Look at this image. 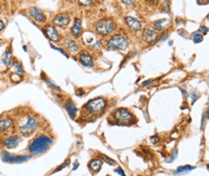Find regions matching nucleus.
<instances>
[{
    "label": "nucleus",
    "instance_id": "nucleus-13",
    "mask_svg": "<svg viewBox=\"0 0 209 176\" xmlns=\"http://www.w3.org/2000/svg\"><path fill=\"white\" fill-rule=\"evenodd\" d=\"M45 33L47 35V37L49 38V40H51L52 42H58L60 39V36L57 32V30L55 29L54 26L52 25H46L45 26Z\"/></svg>",
    "mask_w": 209,
    "mask_h": 176
},
{
    "label": "nucleus",
    "instance_id": "nucleus-27",
    "mask_svg": "<svg viewBox=\"0 0 209 176\" xmlns=\"http://www.w3.org/2000/svg\"><path fill=\"white\" fill-rule=\"evenodd\" d=\"M103 160H104V161H106L108 164H110V165H112V164H114V165H115V164H116V162H115L114 160L110 159L109 157H107V156H105V155H103Z\"/></svg>",
    "mask_w": 209,
    "mask_h": 176
},
{
    "label": "nucleus",
    "instance_id": "nucleus-8",
    "mask_svg": "<svg viewBox=\"0 0 209 176\" xmlns=\"http://www.w3.org/2000/svg\"><path fill=\"white\" fill-rule=\"evenodd\" d=\"M14 129V121L11 117H4L0 119V133L8 134Z\"/></svg>",
    "mask_w": 209,
    "mask_h": 176
},
{
    "label": "nucleus",
    "instance_id": "nucleus-36",
    "mask_svg": "<svg viewBox=\"0 0 209 176\" xmlns=\"http://www.w3.org/2000/svg\"><path fill=\"white\" fill-rule=\"evenodd\" d=\"M0 45H1V43H0Z\"/></svg>",
    "mask_w": 209,
    "mask_h": 176
},
{
    "label": "nucleus",
    "instance_id": "nucleus-30",
    "mask_svg": "<svg viewBox=\"0 0 209 176\" xmlns=\"http://www.w3.org/2000/svg\"><path fill=\"white\" fill-rule=\"evenodd\" d=\"M51 47H52V48H54L55 50H58V51H60L61 53H63V54H64V55H65L66 57H68V54H67V53H66V52H65L64 50H62V49H61V48H58V47H55V46H53V45H51Z\"/></svg>",
    "mask_w": 209,
    "mask_h": 176
},
{
    "label": "nucleus",
    "instance_id": "nucleus-7",
    "mask_svg": "<svg viewBox=\"0 0 209 176\" xmlns=\"http://www.w3.org/2000/svg\"><path fill=\"white\" fill-rule=\"evenodd\" d=\"M29 156H17V155H12L7 152H3L2 153V160L9 164H18L23 163L27 160H29Z\"/></svg>",
    "mask_w": 209,
    "mask_h": 176
},
{
    "label": "nucleus",
    "instance_id": "nucleus-21",
    "mask_svg": "<svg viewBox=\"0 0 209 176\" xmlns=\"http://www.w3.org/2000/svg\"><path fill=\"white\" fill-rule=\"evenodd\" d=\"M11 71H12V74H18V75H20V76H22L23 73H24L21 65L18 61H15L13 64H12Z\"/></svg>",
    "mask_w": 209,
    "mask_h": 176
},
{
    "label": "nucleus",
    "instance_id": "nucleus-11",
    "mask_svg": "<svg viewBox=\"0 0 209 176\" xmlns=\"http://www.w3.org/2000/svg\"><path fill=\"white\" fill-rule=\"evenodd\" d=\"M20 140L21 139L19 136H10L4 139L3 144L7 149H13L20 144Z\"/></svg>",
    "mask_w": 209,
    "mask_h": 176
},
{
    "label": "nucleus",
    "instance_id": "nucleus-29",
    "mask_svg": "<svg viewBox=\"0 0 209 176\" xmlns=\"http://www.w3.org/2000/svg\"><path fill=\"white\" fill-rule=\"evenodd\" d=\"M115 172H117V173H119V174H120L121 176H125V172H124V170H122L120 168H118L117 169H115Z\"/></svg>",
    "mask_w": 209,
    "mask_h": 176
},
{
    "label": "nucleus",
    "instance_id": "nucleus-35",
    "mask_svg": "<svg viewBox=\"0 0 209 176\" xmlns=\"http://www.w3.org/2000/svg\"><path fill=\"white\" fill-rule=\"evenodd\" d=\"M151 82H152V81H150H150H147V82H145V83L143 84V86H145V85H147V84H150V83H151Z\"/></svg>",
    "mask_w": 209,
    "mask_h": 176
},
{
    "label": "nucleus",
    "instance_id": "nucleus-24",
    "mask_svg": "<svg viewBox=\"0 0 209 176\" xmlns=\"http://www.w3.org/2000/svg\"><path fill=\"white\" fill-rule=\"evenodd\" d=\"M22 79V76L20 75H18V74H11V80L14 81V82H19L21 81Z\"/></svg>",
    "mask_w": 209,
    "mask_h": 176
},
{
    "label": "nucleus",
    "instance_id": "nucleus-2",
    "mask_svg": "<svg viewBox=\"0 0 209 176\" xmlns=\"http://www.w3.org/2000/svg\"><path fill=\"white\" fill-rule=\"evenodd\" d=\"M22 122L18 125V132L22 136H31L37 128V119L32 115H26L25 117H23Z\"/></svg>",
    "mask_w": 209,
    "mask_h": 176
},
{
    "label": "nucleus",
    "instance_id": "nucleus-19",
    "mask_svg": "<svg viewBox=\"0 0 209 176\" xmlns=\"http://www.w3.org/2000/svg\"><path fill=\"white\" fill-rule=\"evenodd\" d=\"M65 46H66V48H67L70 53L75 54V53H77V52L79 51L78 45L76 44V42H75L74 41H72V40H67L66 42H65Z\"/></svg>",
    "mask_w": 209,
    "mask_h": 176
},
{
    "label": "nucleus",
    "instance_id": "nucleus-28",
    "mask_svg": "<svg viewBox=\"0 0 209 176\" xmlns=\"http://www.w3.org/2000/svg\"><path fill=\"white\" fill-rule=\"evenodd\" d=\"M69 160H67V161H66V162H65V163L63 164L62 166H61V167H59V168H58L57 169H55V170H54V172H57V171L61 170V169H64L65 167H67V166L69 165Z\"/></svg>",
    "mask_w": 209,
    "mask_h": 176
},
{
    "label": "nucleus",
    "instance_id": "nucleus-33",
    "mask_svg": "<svg viewBox=\"0 0 209 176\" xmlns=\"http://www.w3.org/2000/svg\"><path fill=\"white\" fill-rule=\"evenodd\" d=\"M121 2H122V3H125V4H127V3H128L129 5H130V4H132V3H134V1H121Z\"/></svg>",
    "mask_w": 209,
    "mask_h": 176
},
{
    "label": "nucleus",
    "instance_id": "nucleus-25",
    "mask_svg": "<svg viewBox=\"0 0 209 176\" xmlns=\"http://www.w3.org/2000/svg\"><path fill=\"white\" fill-rule=\"evenodd\" d=\"M194 42H195L196 43V42L199 43V42H202V36H201V35L196 33V34L194 35Z\"/></svg>",
    "mask_w": 209,
    "mask_h": 176
},
{
    "label": "nucleus",
    "instance_id": "nucleus-9",
    "mask_svg": "<svg viewBox=\"0 0 209 176\" xmlns=\"http://www.w3.org/2000/svg\"><path fill=\"white\" fill-rule=\"evenodd\" d=\"M69 22H70V18L66 14H59V15L55 16L53 18V23L60 28L67 27L69 24Z\"/></svg>",
    "mask_w": 209,
    "mask_h": 176
},
{
    "label": "nucleus",
    "instance_id": "nucleus-14",
    "mask_svg": "<svg viewBox=\"0 0 209 176\" xmlns=\"http://www.w3.org/2000/svg\"><path fill=\"white\" fill-rule=\"evenodd\" d=\"M157 37V32L152 29V28H146L144 31V35H143V39L144 41H145L146 42H150L152 41H154Z\"/></svg>",
    "mask_w": 209,
    "mask_h": 176
},
{
    "label": "nucleus",
    "instance_id": "nucleus-34",
    "mask_svg": "<svg viewBox=\"0 0 209 176\" xmlns=\"http://www.w3.org/2000/svg\"><path fill=\"white\" fill-rule=\"evenodd\" d=\"M77 168H78V162H75V167L73 168V170H75V169H76Z\"/></svg>",
    "mask_w": 209,
    "mask_h": 176
},
{
    "label": "nucleus",
    "instance_id": "nucleus-4",
    "mask_svg": "<svg viewBox=\"0 0 209 176\" xmlns=\"http://www.w3.org/2000/svg\"><path fill=\"white\" fill-rule=\"evenodd\" d=\"M128 47L127 39L122 36V35H114V36L109 40L107 43V48L109 50H120L125 51Z\"/></svg>",
    "mask_w": 209,
    "mask_h": 176
},
{
    "label": "nucleus",
    "instance_id": "nucleus-26",
    "mask_svg": "<svg viewBox=\"0 0 209 176\" xmlns=\"http://www.w3.org/2000/svg\"><path fill=\"white\" fill-rule=\"evenodd\" d=\"M45 82H46V83H47V84H48L49 86H50V87H51L52 89H54V90H58V91H61L60 88H59V87H57L56 85H54V84L52 83L51 81H49V79H45Z\"/></svg>",
    "mask_w": 209,
    "mask_h": 176
},
{
    "label": "nucleus",
    "instance_id": "nucleus-17",
    "mask_svg": "<svg viewBox=\"0 0 209 176\" xmlns=\"http://www.w3.org/2000/svg\"><path fill=\"white\" fill-rule=\"evenodd\" d=\"M82 32V22L80 18H75L74 24H73L72 28H71V33L72 35H74L75 37L80 36V34Z\"/></svg>",
    "mask_w": 209,
    "mask_h": 176
},
{
    "label": "nucleus",
    "instance_id": "nucleus-18",
    "mask_svg": "<svg viewBox=\"0 0 209 176\" xmlns=\"http://www.w3.org/2000/svg\"><path fill=\"white\" fill-rule=\"evenodd\" d=\"M65 108H66L68 114L69 115V116L71 117V119H74L75 115H76V113H77V109L75 107L74 103H73L72 101L67 102L66 105H65Z\"/></svg>",
    "mask_w": 209,
    "mask_h": 176
},
{
    "label": "nucleus",
    "instance_id": "nucleus-15",
    "mask_svg": "<svg viewBox=\"0 0 209 176\" xmlns=\"http://www.w3.org/2000/svg\"><path fill=\"white\" fill-rule=\"evenodd\" d=\"M125 20H126V23H127L128 27H129L130 29H132V30L137 31V30H140L141 27H142L141 22H140L138 19L134 18V17H127L125 18Z\"/></svg>",
    "mask_w": 209,
    "mask_h": 176
},
{
    "label": "nucleus",
    "instance_id": "nucleus-31",
    "mask_svg": "<svg viewBox=\"0 0 209 176\" xmlns=\"http://www.w3.org/2000/svg\"><path fill=\"white\" fill-rule=\"evenodd\" d=\"M206 116H207V112H205V115H203V116H202V120H201V129L203 128V125H204V123H205Z\"/></svg>",
    "mask_w": 209,
    "mask_h": 176
},
{
    "label": "nucleus",
    "instance_id": "nucleus-5",
    "mask_svg": "<svg viewBox=\"0 0 209 176\" xmlns=\"http://www.w3.org/2000/svg\"><path fill=\"white\" fill-rule=\"evenodd\" d=\"M115 22L111 18H103L96 23L95 30L100 35H108L115 29Z\"/></svg>",
    "mask_w": 209,
    "mask_h": 176
},
{
    "label": "nucleus",
    "instance_id": "nucleus-32",
    "mask_svg": "<svg viewBox=\"0 0 209 176\" xmlns=\"http://www.w3.org/2000/svg\"><path fill=\"white\" fill-rule=\"evenodd\" d=\"M4 26H5V25H4V22L0 20V32H1V31L4 29Z\"/></svg>",
    "mask_w": 209,
    "mask_h": 176
},
{
    "label": "nucleus",
    "instance_id": "nucleus-20",
    "mask_svg": "<svg viewBox=\"0 0 209 176\" xmlns=\"http://www.w3.org/2000/svg\"><path fill=\"white\" fill-rule=\"evenodd\" d=\"M102 167V161L99 159H94L89 163V168L94 172H98Z\"/></svg>",
    "mask_w": 209,
    "mask_h": 176
},
{
    "label": "nucleus",
    "instance_id": "nucleus-1",
    "mask_svg": "<svg viewBox=\"0 0 209 176\" xmlns=\"http://www.w3.org/2000/svg\"><path fill=\"white\" fill-rule=\"evenodd\" d=\"M52 144V139L46 136L37 137L29 145V151L33 155H40L45 152Z\"/></svg>",
    "mask_w": 209,
    "mask_h": 176
},
{
    "label": "nucleus",
    "instance_id": "nucleus-22",
    "mask_svg": "<svg viewBox=\"0 0 209 176\" xmlns=\"http://www.w3.org/2000/svg\"><path fill=\"white\" fill-rule=\"evenodd\" d=\"M168 26H169V19L167 18H162L154 22V27L158 30H161V31L165 30Z\"/></svg>",
    "mask_w": 209,
    "mask_h": 176
},
{
    "label": "nucleus",
    "instance_id": "nucleus-3",
    "mask_svg": "<svg viewBox=\"0 0 209 176\" xmlns=\"http://www.w3.org/2000/svg\"><path fill=\"white\" fill-rule=\"evenodd\" d=\"M105 106L106 101L102 97H96L88 101L84 106V109L93 115H98L103 112Z\"/></svg>",
    "mask_w": 209,
    "mask_h": 176
},
{
    "label": "nucleus",
    "instance_id": "nucleus-12",
    "mask_svg": "<svg viewBox=\"0 0 209 176\" xmlns=\"http://www.w3.org/2000/svg\"><path fill=\"white\" fill-rule=\"evenodd\" d=\"M12 60H13V54H12L10 50H7L3 54L1 61H0V69L1 70L6 69L12 64Z\"/></svg>",
    "mask_w": 209,
    "mask_h": 176
},
{
    "label": "nucleus",
    "instance_id": "nucleus-16",
    "mask_svg": "<svg viewBox=\"0 0 209 176\" xmlns=\"http://www.w3.org/2000/svg\"><path fill=\"white\" fill-rule=\"evenodd\" d=\"M80 63L83 65V66H88V67H92L93 66H94V61H93V59H92V57L88 54V53H86V52H83L81 55H80Z\"/></svg>",
    "mask_w": 209,
    "mask_h": 176
},
{
    "label": "nucleus",
    "instance_id": "nucleus-6",
    "mask_svg": "<svg viewBox=\"0 0 209 176\" xmlns=\"http://www.w3.org/2000/svg\"><path fill=\"white\" fill-rule=\"evenodd\" d=\"M113 117L117 121V123H120V124H127L133 120V115L127 109H125V108L116 110L115 113L113 114Z\"/></svg>",
    "mask_w": 209,
    "mask_h": 176
},
{
    "label": "nucleus",
    "instance_id": "nucleus-10",
    "mask_svg": "<svg viewBox=\"0 0 209 176\" xmlns=\"http://www.w3.org/2000/svg\"><path fill=\"white\" fill-rule=\"evenodd\" d=\"M28 14L29 16L37 22L39 23H42V22H44L45 21V16L43 15V12L38 9V8H30L28 10Z\"/></svg>",
    "mask_w": 209,
    "mask_h": 176
},
{
    "label": "nucleus",
    "instance_id": "nucleus-23",
    "mask_svg": "<svg viewBox=\"0 0 209 176\" xmlns=\"http://www.w3.org/2000/svg\"><path fill=\"white\" fill-rule=\"evenodd\" d=\"M195 168L194 167H190V166H182V167H179L176 169V170L175 171L176 174H180V173H187L189 172L190 170H193Z\"/></svg>",
    "mask_w": 209,
    "mask_h": 176
}]
</instances>
